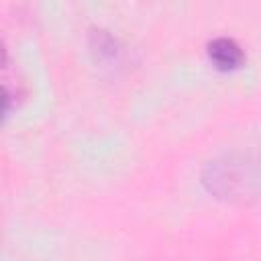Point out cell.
Here are the masks:
<instances>
[{
  "instance_id": "6da1fadb",
  "label": "cell",
  "mask_w": 261,
  "mask_h": 261,
  "mask_svg": "<svg viewBox=\"0 0 261 261\" xmlns=\"http://www.w3.org/2000/svg\"><path fill=\"white\" fill-rule=\"evenodd\" d=\"M208 55L220 69H234L243 63V51L237 41L228 37H216L208 43Z\"/></svg>"
}]
</instances>
